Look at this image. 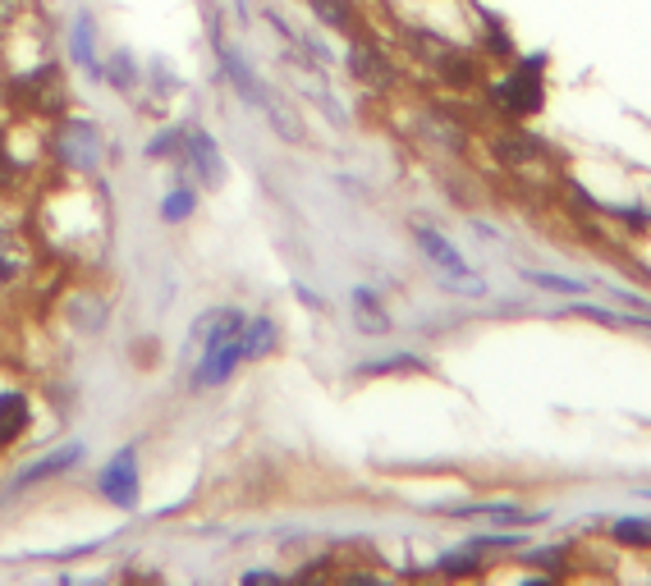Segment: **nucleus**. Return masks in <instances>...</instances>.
Wrapping results in <instances>:
<instances>
[{"mask_svg": "<svg viewBox=\"0 0 651 586\" xmlns=\"http://www.w3.org/2000/svg\"><path fill=\"white\" fill-rule=\"evenodd\" d=\"M189 212H193V193H175L165 202V220H184Z\"/></svg>", "mask_w": 651, "mask_h": 586, "instance_id": "obj_19", "label": "nucleus"}, {"mask_svg": "<svg viewBox=\"0 0 651 586\" xmlns=\"http://www.w3.org/2000/svg\"><path fill=\"white\" fill-rule=\"evenodd\" d=\"M101 491H106V500L120 504V508L139 504V454H133V444L106 463V472H101Z\"/></svg>", "mask_w": 651, "mask_h": 586, "instance_id": "obj_4", "label": "nucleus"}, {"mask_svg": "<svg viewBox=\"0 0 651 586\" xmlns=\"http://www.w3.org/2000/svg\"><path fill=\"white\" fill-rule=\"evenodd\" d=\"M70 51H74V64H79V69L96 74V60H92V19H88V14L74 19V42H70Z\"/></svg>", "mask_w": 651, "mask_h": 586, "instance_id": "obj_14", "label": "nucleus"}, {"mask_svg": "<svg viewBox=\"0 0 651 586\" xmlns=\"http://www.w3.org/2000/svg\"><path fill=\"white\" fill-rule=\"evenodd\" d=\"M19 14H23V0H0V42H6L10 32H14Z\"/></svg>", "mask_w": 651, "mask_h": 586, "instance_id": "obj_18", "label": "nucleus"}, {"mask_svg": "<svg viewBox=\"0 0 651 586\" xmlns=\"http://www.w3.org/2000/svg\"><path fill=\"white\" fill-rule=\"evenodd\" d=\"M440 74H445V83H455V88H468L477 74H472V64L468 60H455V55H445L440 60Z\"/></svg>", "mask_w": 651, "mask_h": 586, "instance_id": "obj_16", "label": "nucleus"}, {"mask_svg": "<svg viewBox=\"0 0 651 586\" xmlns=\"http://www.w3.org/2000/svg\"><path fill=\"white\" fill-rule=\"evenodd\" d=\"M363 376H386V371H423L418 358H390V362H363Z\"/></svg>", "mask_w": 651, "mask_h": 586, "instance_id": "obj_17", "label": "nucleus"}, {"mask_svg": "<svg viewBox=\"0 0 651 586\" xmlns=\"http://www.w3.org/2000/svg\"><path fill=\"white\" fill-rule=\"evenodd\" d=\"M354 317H358V326H363L367 335H386V330H390V317L382 312V307H376V298H372L367 289L354 294Z\"/></svg>", "mask_w": 651, "mask_h": 586, "instance_id": "obj_13", "label": "nucleus"}, {"mask_svg": "<svg viewBox=\"0 0 651 586\" xmlns=\"http://www.w3.org/2000/svg\"><path fill=\"white\" fill-rule=\"evenodd\" d=\"M0 101H6V83H0Z\"/></svg>", "mask_w": 651, "mask_h": 586, "instance_id": "obj_23", "label": "nucleus"}, {"mask_svg": "<svg viewBox=\"0 0 651 586\" xmlns=\"http://www.w3.org/2000/svg\"><path fill=\"white\" fill-rule=\"evenodd\" d=\"M55 152L60 161L79 169V175H92V169L101 165V152H106V143H101V133L88 124V120H64L60 133H55Z\"/></svg>", "mask_w": 651, "mask_h": 586, "instance_id": "obj_3", "label": "nucleus"}, {"mask_svg": "<svg viewBox=\"0 0 651 586\" xmlns=\"http://www.w3.org/2000/svg\"><path fill=\"white\" fill-rule=\"evenodd\" d=\"M184 156H189V169L197 175V184H207V188H221L225 184V161H221V152H216V143L202 128H189L184 133Z\"/></svg>", "mask_w": 651, "mask_h": 586, "instance_id": "obj_5", "label": "nucleus"}, {"mask_svg": "<svg viewBox=\"0 0 651 586\" xmlns=\"http://www.w3.org/2000/svg\"><path fill=\"white\" fill-rule=\"evenodd\" d=\"M614 536H620V541H633V545H647V541H651V527H647V523H620V527H614Z\"/></svg>", "mask_w": 651, "mask_h": 586, "instance_id": "obj_20", "label": "nucleus"}, {"mask_svg": "<svg viewBox=\"0 0 651 586\" xmlns=\"http://www.w3.org/2000/svg\"><path fill=\"white\" fill-rule=\"evenodd\" d=\"M307 6H313L330 28H345V32L354 28V10L345 6V0H307Z\"/></svg>", "mask_w": 651, "mask_h": 586, "instance_id": "obj_15", "label": "nucleus"}, {"mask_svg": "<svg viewBox=\"0 0 651 586\" xmlns=\"http://www.w3.org/2000/svg\"><path fill=\"white\" fill-rule=\"evenodd\" d=\"M537 285H546V289H560V294H582V285L578 280H560V275H532Z\"/></svg>", "mask_w": 651, "mask_h": 586, "instance_id": "obj_21", "label": "nucleus"}, {"mask_svg": "<svg viewBox=\"0 0 651 586\" xmlns=\"http://www.w3.org/2000/svg\"><path fill=\"white\" fill-rule=\"evenodd\" d=\"M64 312H70L74 330L96 335V330H101V321H106V298H96V294H70V302H64Z\"/></svg>", "mask_w": 651, "mask_h": 586, "instance_id": "obj_8", "label": "nucleus"}, {"mask_svg": "<svg viewBox=\"0 0 651 586\" xmlns=\"http://www.w3.org/2000/svg\"><path fill=\"white\" fill-rule=\"evenodd\" d=\"M500 101H505L513 115H532V111L541 106V88H537V79H528V74H513V79L500 88Z\"/></svg>", "mask_w": 651, "mask_h": 586, "instance_id": "obj_10", "label": "nucleus"}, {"mask_svg": "<svg viewBox=\"0 0 651 586\" xmlns=\"http://www.w3.org/2000/svg\"><path fill=\"white\" fill-rule=\"evenodd\" d=\"M238 349H244V358H266L271 349H276V326L271 321H244Z\"/></svg>", "mask_w": 651, "mask_h": 586, "instance_id": "obj_12", "label": "nucleus"}, {"mask_svg": "<svg viewBox=\"0 0 651 586\" xmlns=\"http://www.w3.org/2000/svg\"><path fill=\"white\" fill-rule=\"evenodd\" d=\"M83 459V450H79V444H70V450H60L55 459H42V463H32V467H23L19 472V481H14V486L23 491V486H32V481H42V476H55V472H64V467H74Z\"/></svg>", "mask_w": 651, "mask_h": 586, "instance_id": "obj_11", "label": "nucleus"}, {"mask_svg": "<svg viewBox=\"0 0 651 586\" xmlns=\"http://www.w3.org/2000/svg\"><path fill=\"white\" fill-rule=\"evenodd\" d=\"M349 64H354V74H358L363 83H372V88H386V83L395 79V69L382 60V51H376V47H367V42H358V47H354Z\"/></svg>", "mask_w": 651, "mask_h": 586, "instance_id": "obj_9", "label": "nucleus"}, {"mask_svg": "<svg viewBox=\"0 0 651 586\" xmlns=\"http://www.w3.org/2000/svg\"><path fill=\"white\" fill-rule=\"evenodd\" d=\"M133 83V64H129V55H115V88H129Z\"/></svg>", "mask_w": 651, "mask_h": 586, "instance_id": "obj_22", "label": "nucleus"}, {"mask_svg": "<svg viewBox=\"0 0 651 586\" xmlns=\"http://www.w3.org/2000/svg\"><path fill=\"white\" fill-rule=\"evenodd\" d=\"M414 234H418V248L431 257V266H436V275H440V285H445V289H459V294H487V285L468 270V261L459 257V248L450 244V238L436 234V229H427V225H418Z\"/></svg>", "mask_w": 651, "mask_h": 586, "instance_id": "obj_2", "label": "nucleus"}, {"mask_svg": "<svg viewBox=\"0 0 651 586\" xmlns=\"http://www.w3.org/2000/svg\"><path fill=\"white\" fill-rule=\"evenodd\" d=\"M6 106L14 115H60L64 111V92L55 69H42V74H19L6 83Z\"/></svg>", "mask_w": 651, "mask_h": 586, "instance_id": "obj_1", "label": "nucleus"}, {"mask_svg": "<svg viewBox=\"0 0 651 586\" xmlns=\"http://www.w3.org/2000/svg\"><path fill=\"white\" fill-rule=\"evenodd\" d=\"M32 426V408L23 394H0V450H10Z\"/></svg>", "mask_w": 651, "mask_h": 586, "instance_id": "obj_7", "label": "nucleus"}, {"mask_svg": "<svg viewBox=\"0 0 651 586\" xmlns=\"http://www.w3.org/2000/svg\"><path fill=\"white\" fill-rule=\"evenodd\" d=\"M32 266V248L19 229H6L0 225V294H10Z\"/></svg>", "mask_w": 651, "mask_h": 586, "instance_id": "obj_6", "label": "nucleus"}]
</instances>
